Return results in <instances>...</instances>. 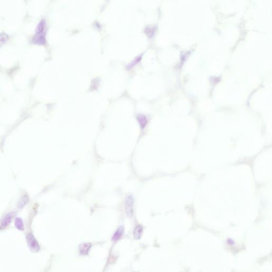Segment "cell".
I'll return each instance as SVG.
<instances>
[{"instance_id":"cell-1","label":"cell","mask_w":272,"mask_h":272,"mask_svg":"<svg viewBox=\"0 0 272 272\" xmlns=\"http://www.w3.org/2000/svg\"><path fill=\"white\" fill-rule=\"evenodd\" d=\"M46 21L44 19L39 21L37 26L36 33L33 38L34 43L44 44L46 43Z\"/></svg>"},{"instance_id":"cell-2","label":"cell","mask_w":272,"mask_h":272,"mask_svg":"<svg viewBox=\"0 0 272 272\" xmlns=\"http://www.w3.org/2000/svg\"><path fill=\"white\" fill-rule=\"evenodd\" d=\"M133 202L134 200L132 196H128L125 199V210L127 215L129 218H131L133 215Z\"/></svg>"},{"instance_id":"cell-3","label":"cell","mask_w":272,"mask_h":272,"mask_svg":"<svg viewBox=\"0 0 272 272\" xmlns=\"http://www.w3.org/2000/svg\"><path fill=\"white\" fill-rule=\"evenodd\" d=\"M91 247V244L89 242H83L79 246V251L81 255H87Z\"/></svg>"},{"instance_id":"cell-4","label":"cell","mask_w":272,"mask_h":272,"mask_svg":"<svg viewBox=\"0 0 272 272\" xmlns=\"http://www.w3.org/2000/svg\"><path fill=\"white\" fill-rule=\"evenodd\" d=\"M123 233H124V228L122 226H120L114 233V236H113L112 240L114 241L119 240L122 237Z\"/></svg>"},{"instance_id":"cell-5","label":"cell","mask_w":272,"mask_h":272,"mask_svg":"<svg viewBox=\"0 0 272 272\" xmlns=\"http://www.w3.org/2000/svg\"><path fill=\"white\" fill-rule=\"evenodd\" d=\"M143 231V227L142 226H140V225H138V226H137L135 228L134 232H133V235H134L135 238L136 239H137V240L140 239V238L141 237V236H142Z\"/></svg>"},{"instance_id":"cell-6","label":"cell","mask_w":272,"mask_h":272,"mask_svg":"<svg viewBox=\"0 0 272 272\" xmlns=\"http://www.w3.org/2000/svg\"><path fill=\"white\" fill-rule=\"evenodd\" d=\"M137 120L141 128H144L145 127L147 123V119L145 115H144L143 114L138 115L137 117Z\"/></svg>"},{"instance_id":"cell-7","label":"cell","mask_w":272,"mask_h":272,"mask_svg":"<svg viewBox=\"0 0 272 272\" xmlns=\"http://www.w3.org/2000/svg\"><path fill=\"white\" fill-rule=\"evenodd\" d=\"M9 38V36L8 34L4 32H2L0 33V46H1L3 44H4L6 41Z\"/></svg>"},{"instance_id":"cell-8","label":"cell","mask_w":272,"mask_h":272,"mask_svg":"<svg viewBox=\"0 0 272 272\" xmlns=\"http://www.w3.org/2000/svg\"><path fill=\"white\" fill-rule=\"evenodd\" d=\"M141 59V56H140V55L136 57L135 59H133V60L129 64L127 65V67L129 69L130 67H132L134 65H136V63H137L139 61H140Z\"/></svg>"},{"instance_id":"cell-9","label":"cell","mask_w":272,"mask_h":272,"mask_svg":"<svg viewBox=\"0 0 272 272\" xmlns=\"http://www.w3.org/2000/svg\"><path fill=\"white\" fill-rule=\"evenodd\" d=\"M16 225L18 228H21L23 227V222L21 220V218H16Z\"/></svg>"}]
</instances>
